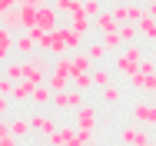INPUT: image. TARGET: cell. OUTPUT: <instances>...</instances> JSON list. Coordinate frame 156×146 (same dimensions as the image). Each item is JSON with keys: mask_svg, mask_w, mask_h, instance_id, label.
<instances>
[{"mask_svg": "<svg viewBox=\"0 0 156 146\" xmlns=\"http://www.w3.org/2000/svg\"><path fill=\"white\" fill-rule=\"evenodd\" d=\"M143 57H146L143 43H129V47H123L120 53H113V60H110V70H113L116 77H123V80H126L129 73H136V70H140Z\"/></svg>", "mask_w": 156, "mask_h": 146, "instance_id": "1", "label": "cell"}, {"mask_svg": "<svg viewBox=\"0 0 156 146\" xmlns=\"http://www.w3.org/2000/svg\"><path fill=\"white\" fill-rule=\"evenodd\" d=\"M73 126L80 130V136L90 143L96 133V126H100V110H96L93 103H83L80 110H73Z\"/></svg>", "mask_w": 156, "mask_h": 146, "instance_id": "2", "label": "cell"}, {"mask_svg": "<svg viewBox=\"0 0 156 146\" xmlns=\"http://www.w3.org/2000/svg\"><path fill=\"white\" fill-rule=\"evenodd\" d=\"M87 103V93H80V90H60V93H53V103H50V110H57V113H73V110H80Z\"/></svg>", "mask_w": 156, "mask_h": 146, "instance_id": "3", "label": "cell"}, {"mask_svg": "<svg viewBox=\"0 0 156 146\" xmlns=\"http://www.w3.org/2000/svg\"><path fill=\"white\" fill-rule=\"evenodd\" d=\"M110 13H113L116 23H140V20L146 17V3H136V0H129V3H116Z\"/></svg>", "mask_w": 156, "mask_h": 146, "instance_id": "4", "label": "cell"}, {"mask_svg": "<svg viewBox=\"0 0 156 146\" xmlns=\"http://www.w3.org/2000/svg\"><path fill=\"white\" fill-rule=\"evenodd\" d=\"M129 119L133 123H140V126H156V103H150V100H136L133 106H129Z\"/></svg>", "mask_w": 156, "mask_h": 146, "instance_id": "5", "label": "cell"}, {"mask_svg": "<svg viewBox=\"0 0 156 146\" xmlns=\"http://www.w3.org/2000/svg\"><path fill=\"white\" fill-rule=\"evenodd\" d=\"M27 119H30V130H33V133H40L43 140H50V136L60 130V123L50 116L47 110H37V113H33V116H27Z\"/></svg>", "mask_w": 156, "mask_h": 146, "instance_id": "6", "label": "cell"}, {"mask_svg": "<svg viewBox=\"0 0 156 146\" xmlns=\"http://www.w3.org/2000/svg\"><path fill=\"white\" fill-rule=\"evenodd\" d=\"M146 140H150V130L140 126V123H129V126L120 130V143H123V146H143Z\"/></svg>", "mask_w": 156, "mask_h": 146, "instance_id": "7", "label": "cell"}, {"mask_svg": "<svg viewBox=\"0 0 156 146\" xmlns=\"http://www.w3.org/2000/svg\"><path fill=\"white\" fill-rule=\"evenodd\" d=\"M37 27L40 30H60V13H57V7L53 3H43V7H37Z\"/></svg>", "mask_w": 156, "mask_h": 146, "instance_id": "8", "label": "cell"}, {"mask_svg": "<svg viewBox=\"0 0 156 146\" xmlns=\"http://www.w3.org/2000/svg\"><path fill=\"white\" fill-rule=\"evenodd\" d=\"M13 50H17V57H20V60H30L33 53H37V40H33L27 30H20V33L13 37Z\"/></svg>", "mask_w": 156, "mask_h": 146, "instance_id": "9", "label": "cell"}, {"mask_svg": "<svg viewBox=\"0 0 156 146\" xmlns=\"http://www.w3.org/2000/svg\"><path fill=\"white\" fill-rule=\"evenodd\" d=\"M66 27L87 40V33L93 30V17H87V13H83V7H80V10H73V13H70V23H66Z\"/></svg>", "mask_w": 156, "mask_h": 146, "instance_id": "10", "label": "cell"}, {"mask_svg": "<svg viewBox=\"0 0 156 146\" xmlns=\"http://www.w3.org/2000/svg\"><path fill=\"white\" fill-rule=\"evenodd\" d=\"M93 30L100 33V37H106V33H116V30H120V23L113 20V13H110V10H103L100 17H93Z\"/></svg>", "mask_w": 156, "mask_h": 146, "instance_id": "11", "label": "cell"}, {"mask_svg": "<svg viewBox=\"0 0 156 146\" xmlns=\"http://www.w3.org/2000/svg\"><path fill=\"white\" fill-rule=\"evenodd\" d=\"M30 103L37 106V110H47L50 103H53V90L47 87V83H40V87L33 90V96H30Z\"/></svg>", "mask_w": 156, "mask_h": 146, "instance_id": "12", "label": "cell"}, {"mask_svg": "<svg viewBox=\"0 0 156 146\" xmlns=\"http://www.w3.org/2000/svg\"><path fill=\"white\" fill-rule=\"evenodd\" d=\"M73 136H76V126H73V123H63V126L50 136V140H47V143H50V146H66Z\"/></svg>", "mask_w": 156, "mask_h": 146, "instance_id": "13", "label": "cell"}, {"mask_svg": "<svg viewBox=\"0 0 156 146\" xmlns=\"http://www.w3.org/2000/svg\"><path fill=\"white\" fill-rule=\"evenodd\" d=\"M3 77H10L13 83H20L23 80V73H27V60H10V63H3V70H0Z\"/></svg>", "mask_w": 156, "mask_h": 146, "instance_id": "14", "label": "cell"}, {"mask_svg": "<svg viewBox=\"0 0 156 146\" xmlns=\"http://www.w3.org/2000/svg\"><path fill=\"white\" fill-rule=\"evenodd\" d=\"M47 87L53 90V93L70 90V73H63V70H50V73H47Z\"/></svg>", "mask_w": 156, "mask_h": 146, "instance_id": "15", "label": "cell"}, {"mask_svg": "<svg viewBox=\"0 0 156 146\" xmlns=\"http://www.w3.org/2000/svg\"><path fill=\"white\" fill-rule=\"evenodd\" d=\"M136 27H140V40H143V43H153V47H156V20H153V17H143Z\"/></svg>", "mask_w": 156, "mask_h": 146, "instance_id": "16", "label": "cell"}, {"mask_svg": "<svg viewBox=\"0 0 156 146\" xmlns=\"http://www.w3.org/2000/svg\"><path fill=\"white\" fill-rule=\"evenodd\" d=\"M10 133H13L17 140H27V136L33 133V130H30V119H27V116H13V119H10Z\"/></svg>", "mask_w": 156, "mask_h": 146, "instance_id": "17", "label": "cell"}, {"mask_svg": "<svg viewBox=\"0 0 156 146\" xmlns=\"http://www.w3.org/2000/svg\"><path fill=\"white\" fill-rule=\"evenodd\" d=\"M113 77H116V73H113L110 66H93V87H96V90L110 87V83H113Z\"/></svg>", "mask_w": 156, "mask_h": 146, "instance_id": "18", "label": "cell"}, {"mask_svg": "<svg viewBox=\"0 0 156 146\" xmlns=\"http://www.w3.org/2000/svg\"><path fill=\"white\" fill-rule=\"evenodd\" d=\"M33 83H27V80H20V83H17V87H13V93H10V100H13V103H27V100H30L33 96Z\"/></svg>", "mask_w": 156, "mask_h": 146, "instance_id": "19", "label": "cell"}, {"mask_svg": "<svg viewBox=\"0 0 156 146\" xmlns=\"http://www.w3.org/2000/svg\"><path fill=\"white\" fill-rule=\"evenodd\" d=\"M73 57V73H90L93 70V60L87 57V50H76V53H70Z\"/></svg>", "mask_w": 156, "mask_h": 146, "instance_id": "20", "label": "cell"}, {"mask_svg": "<svg viewBox=\"0 0 156 146\" xmlns=\"http://www.w3.org/2000/svg\"><path fill=\"white\" fill-rule=\"evenodd\" d=\"M70 87L80 90V93H90V90H93V70H90V73H73Z\"/></svg>", "mask_w": 156, "mask_h": 146, "instance_id": "21", "label": "cell"}, {"mask_svg": "<svg viewBox=\"0 0 156 146\" xmlns=\"http://www.w3.org/2000/svg\"><path fill=\"white\" fill-rule=\"evenodd\" d=\"M100 96H103V103H106V106H116V103L123 100V87L110 83V87H103V90H100Z\"/></svg>", "mask_w": 156, "mask_h": 146, "instance_id": "22", "label": "cell"}, {"mask_svg": "<svg viewBox=\"0 0 156 146\" xmlns=\"http://www.w3.org/2000/svg\"><path fill=\"white\" fill-rule=\"evenodd\" d=\"M116 33H120V40H123L126 47H129V43H140V27H136V23H120Z\"/></svg>", "mask_w": 156, "mask_h": 146, "instance_id": "23", "label": "cell"}, {"mask_svg": "<svg viewBox=\"0 0 156 146\" xmlns=\"http://www.w3.org/2000/svg\"><path fill=\"white\" fill-rule=\"evenodd\" d=\"M83 50H87V57L93 60V66H96V63H100V66H103V60L110 57V53H106V47H103V40H100V43H87V47H83Z\"/></svg>", "mask_w": 156, "mask_h": 146, "instance_id": "24", "label": "cell"}, {"mask_svg": "<svg viewBox=\"0 0 156 146\" xmlns=\"http://www.w3.org/2000/svg\"><path fill=\"white\" fill-rule=\"evenodd\" d=\"M30 66L37 70V73H43V77L53 70V63H50V57H47V53H33V57H30Z\"/></svg>", "mask_w": 156, "mask_h": 146, "instance_id": "25", "label": "cell"}, {"mask_svg": "<svg viewBox=\"0 0 156 146\" xmlns=\"http://www.w3.org/2000/svg\"><path fill=\"white\" fill-rule=\"evenodd\" d=\"M100 40H103V47H106V53H110V57H113V53H120V50L126 47L123 40H120V33H106V37H100Z\"/></svg>", "mask_w": 156, "mask_h": 146, "instance_id": "26", "label": "cell"}, {"mask_svg": "<svg viewBox=\"0 0 156 146\" xmlns=\"http://www.w3.org/2000/svg\"><path fill=\"white\" fill-rule=\"evenodd\" d=\"M53 7H57V13H63V17H70L73 10H80V0H50Z\"/></svg>", "mask_w": 156, "mask_h": 146, "instance_id": "27", "label": "cell"}, {"mask_svg": "<svg viewBox=\"0 0 156 146\" xmlns=\"http://www.w3.org/2000/svg\"><path fill=\"white\" fill-rule=\"evenodd\" d=\"M146 80H150V77H143L140 70L126 77V83H129V90H136V93H146Z\"/></svg>", "mask_w": 156, "mask_h": 146, "instance_id": "28", "label": "cell"}, {"mask_svg": "<svg viewBox=\"0 0 156 146\" xmlns=\"http://www.w3.org/2000/svg\"><path fill=\"white\" fill-rule=\"evenodd\" d=\"M80 7H83L87 17H100L103 13V0H80Z\"/></svg>", "mask_w": 156, "mask_h": 146, "instance_id": "29", "label": "cell"}, {"mask_svg": "<svg viewBox=\"0 0 156 146\" xmlns=\"http://www.w3.org/2000/svg\"><path fill=\"white\" fill-rule=\"evenodd\" d=\"M13 57H17V50H13V43H0V66H3V63H10Z\"/></svg>", "mask_w": 156, "mask_h": 146, "instance_id": "30", "label": "cell"}, {"mask_svg": "<svg viewBox=\"0 0 156 146\" xmlns=\"http://www.w3.org/2000/svg\"><path fill=\"white\" fill-rule=\"evenodd\" d=\"M140 73H143V77H156V60H153V57H143V63H140Z\"/></svg>", "mask_w": 156, "mask_h": 146, "instance_id": "31", "label": "cell"}, {"mask_svg": "<svg viewBox=\"0 0 156 146\" xmlns=\"http://www.w3.org/2000/svg\"><path fill=\"white\" fill-rule=\"evenodd\" d=\"M13 87H17V83H13L10 77H3V73H0V96H10V93H13Z\"/></svg>", "mask_w": 156, "mask_h": 146, "instance_id": "32", "label": "cell"}, {"mask_svg": "<svg viewBox=\"0 0 156 146\" xmlns=\"http://www.w3.org/2000/svg\"><path fill=\"white\" fill-rule=\"evenodd\" d=\"M10 103H13L10 96H0V119H7V113H10Z\"/></svg>", "mask_w": 156, "mask_h": 146, "instance_id": "33", "label": "cell"}, {"mask_svg": "<svg viewBox=\"0 0 156 146\" xmlns=\"http://www.w3.org/2000/svg\"><path fill=\"white\" fill-rule=\"evenodd\" d=\"M0 146H20V140L10 133V136H0Z\"/></svg>", "mask_w": 156, "mask_h": 146, "instance_id": "34", "label": "cell"}, {"mask_svg": "<svg viewBox=\"0 0 156 146\" xmlns=\"http://www.w3.org/2000/svg\"><path fill=\"white\" fill-rule=\"evenodd\" d=\"M146 93L153 96V103H156V77H150V80H146Z\"/></svg>", "mask_w": 156, "mask_h": 146, "instance_id": "35", "label": "cell"}, {"mask_svg": "<svg viewBox=\"0 0 156 146\" xmlns=\"http://www.w3.org/2000/svg\"><path fill=\"white\" fill-rule=\"evenodd\" d=\"M0 136H10V119H0Z\"/></svg>", "mask_w": 156, "mask_h": 146, "instance_id": "36", "label": "cell"}, {"mask_svg": "<svg viewBox=\"0 0 156 146\" xmlns=\"http://www.w3.org/2000/svg\"><path fill=\"white\" fill-rule=\"evenodd\" d=\"M17 3H23V7H43L47 0H17Z\"/></svg>", "mask_w": 156, "mask_h": 146, "instance_id": "37", "label": "cell"}, {"mask_svg": "<svg viewBox=\"0 0 156 146\" xmlns=\"http://www.w3.org/2000/svg\"><path fill=\"white\" fill-rule=\"evenodd\" d=\"M146 17H153V20H156V0H150V3H146Z\"/></svg>", "mask_w": 156, "mask_h": 146, "instance_id": "38", "label": "cell"}, {"mask_svg": "<svg viewBox=\"0 0 156 146\" xmlns=\"http://www.w3.org/2000/svg\"><path fill=\"white\" fill-rule=\"evenodd\" d=\"M10 7H13V3H10V0H0V17H3V13H7V10H10Z\"/></svg>", "mask_w": 156, "mask_h": 146, "instance_id": "39", "label": "cell"}, {"mask_svg": "<svg viewBox=\"0 0 156 146\" xmlns=\"http://www.w3.org/2000/svg\"><path fill=\"white\" fill-rule=\"evenodd\" d=\"M110 3H113V7H116V3H129V0H110Z\"/></svg>", "mask_w": 156, "mask_h": 146, "instance_id": "40", "label": "cell"}, {"mask_svg": "<svg viewBox=\"0 0 156 146\" xmlns=\"http://www.w3.org/2000/svg\"><path fill=\"white\" fill-rule=\"evenodd\" d=\"M33 146H50V143H47V140H40V143H33Z\"/></svg>", "mask_w": 156, "mask_h": 146, "instance_id": "41", "label": "cell"}, {"mask_svg": "<svg viewBox=\"0 0 156 146\" xmlns=\"http://www.w3.org/2000/svg\"><path fill=\"white\" fill-rule=\"evenodd\" d=\"M143 146H156V140H146V143H143Z\"/></svg>", "mask_w": 156, "mask_h": 146, "instance_id": "42", "label": "cell"}, {"mask_svg": "<svg viewBox=\"0 0 156 146\" xmlns=\"http://www.w3.org/2000/svg\"><path fill=\"white\" fill-rule=\"evenodd\" d=\"M83 146H100V143H96V140H90V143H83Z\"/></svg>", "mask_w": 156, "mask_h": 146, "instance_id": "43", "label": "cell"}, {"mask_svg": "<svg viewBox=\"0 0 156 146\" xmlns=\"http://www.w3.org/2000/svg\"><path fill=\"white\" fill-rule=\"evenodd\" d=\"M153 60H156V50H153Z\"/></svg>", "mask_w": 156, "mask_h": 146, "instance_id": "44", "label": "cell"}, {"mask_svg": "<svg viewBox=\"0 0 156 146\" xmlns=\"http://www.w3.org/2000/svg\"><path fill=\"white\" fill-rule=\"evenodd\" d=\"M146 3H150V0H146Z\"/></svg>", "mask_w": 156, "mask_h": 146, "instance_id": "45", "label": "cell"}]
</instances>
